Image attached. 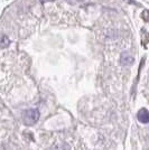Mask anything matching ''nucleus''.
I'll list each match as a JSON object with an SVG mask.
<instances>
[{"instance_id": "7ed1b4c3", "label": "nucleus", "mask_w": 149, "mask_h": 150, "mask_svg": "<svg viewBox=\"0 0 149 150\" xmlns=\"http://www.w3.org/2000/svg\"><path fill=\"white\" fill-rule=\"evenodd\" d=\"M120 61H121V64L123 65V66H130L131 64L133 63V57L131 56L129 53H127V52H124L121 54V58H120Z\"/></svg>"}, {"instance_id": "20e7f679", "label": "nucleus", "mask_w": 149, "mask_h": 150, "mask_svg": "<svg viewBox=\"0 0 149 150\" xmlns=\"http://www.w3.org/2000/svg\"><path fill=\"white\" fill-rule=\"evenodd\" d=\"M10 45V39L6 35H0V48H6Z\"/></svg>"}, {"instance_id": "f257e3e1", "label": "nucleus", "mask_w": 149, "mask_h": 150, "mask_svg": "<svg viewBox=\"0 0 149 150\" xmlns=\"http://www.w3.org/2000/svg\"><path fill=\"white\" fill-rule=\"evenodd\" d=\"M39 119V111L37 109H31V110H26L23 113V121L27 125H35Z\"/></svg>"}, {"instance_id": "f03ea898", "label": "nucleus", "mask_w": 149, "mask_h": 150, "mask_svg": "<svg viewBox=\"0 0 149 150\" xmlns=\"http://www.w3.org/2000/svg\"><path fill=\"white\" fill-rule=\"evenodd\" d=\"M137 118L138 120L141 122V123H149V111L147 109H140L138 111V114H137Z\"/></svg>"}, {"instance_id": "39448f33", "label": "nucleus", "mask_w": 149, "mask_h": 150, "mask_svg": "<svg viewBox=\"0 0 149 150\" xmlns=\"http://www.w3.org/2000/svg\"><path fill=\"white\" fill-rule=\"evenodd\" d=\"M40 1H43V2H46V1H53V0H40Z\"/></svg>"}, {"instance_id": "423d86ee", "label": "nucleus", "mask_w": 149, "mask_h": 150, "mask_svg": "<svg viewBox=\"0 0 149 150\" xmlns=\"http://www.w3.org/2000/svg\"><path fill=\"white\" fill-rule=\"evenodd\" d=\"M77 1H83V0H77Z\"/></svg>"}]
</instances>
